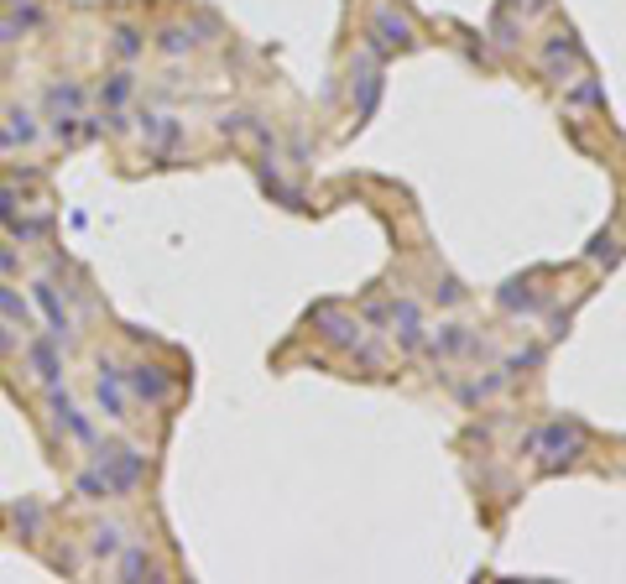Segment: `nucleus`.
Segmentation results:
<instances>
[{
	"mask_svg": "<svg viewBox=\"0 0 626 584\" xmlns=\"http://www.w3.org/2000/svg\"><path fill=\"white\" fill-rule=\"evenodd\" d=\"M543 444H548V454H553V464H559V460H574V454H579V433H574V428H548V433H543Z\"/></svg>",
	"mask_w": 626,
	"mask_h": 584,
	"instance_id": "obj_1",
	"label": "nucleus"
},
{
	"mask_svg": "<svg viewBox=\"0 0 626 584\" xmlns=\"http://www.w3.org/2000/svg\"><path fill=\"white\" fill-rule=\"evenodd\" d=\"M329 318V339H339V344H360V324H350V318H334V313H324Z\"/></svg>",
	"mask_w": 626,
	"mask_h": 584,
	"instance_id": "obj_2",
	"label": "nucleus"
}]
</instances>
